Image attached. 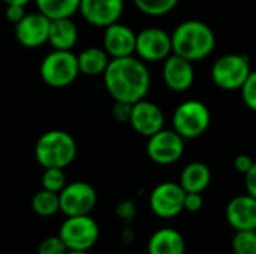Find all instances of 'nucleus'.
I'll list each match as a JSON object with an SVG mask.
<instances>
[{"label":"nucleus","instance_id":"obj_1","mask_svg":"<svg viewBox=\"0 0 256 254\" xmlns=\"http://www.w3.org/2000/svg\"><path fill=\"white\" fill-rule=\"evenodd\" d=\"M102 76L108 94L116 102L136 103L146 99L152 85L146 61L134 55L111 58Z\"/></svg>","mask_w":256,"mask_h":254},{"label":"nucleus","instance_id":"obj_2","mask_svg":"<svg viewBox=\"0 0 256 254\" xmlns=\"http://www.w3.org/2000/svg\"><path fill=\"white\" fill-rule=\"evenodd\" d=\"M171 43L174 54L194 63L207 58L213 52L216 36L208 24L198 19H188L174 28Z\"/></svg>","mask_w":256,"mask_h":254},{"label":"nucleus","instance_id":"obj_3","mask_svg":"<svg viewBox=\"0 0 256 254\" xmlns=\"http://www.w3.org/2000/svg\"><path fill=\"white\" fill-rule=\"evenodd\" d=\"M76 156V142L64 130H48L39 136L34 145V157L44 168L64 169Z\"/></svg>","mask_w":256,"mask_h":254},{"label":"nucleus","instance_id":"obj_4","mask_svg":"<svg viewBox=\"0 0 256 254\" xmlns=\"http://www.w3.org/2000/svg\"><path fill=\"white\" fill-rule=\"evenodd\" d=\"M210 123V109L201 100H186L172 114V127L184 141L202 136L208 130Z\"/></svg>","mask_w":256,"mask_h":254},{"label":"nucleus","instance_id":"obj_5","mask_svg":"<svg viewBox=\"0 0 256 254\" xmlns=\"http://www.w3.org/2000/svg\"><path fill=\"white\" fill-rule=\"evenodd\" d=\"M39 72L46 85L52 88L68 87L80 75L78 58L72 51L54 49L44 57Z\"/></svg>","mask_w":256,"mask_h":254},{"label":"nucleus","instance_id":"obj_6","mask_svg":"<svg viewBox=\"0 0 256 254\" xmlns=\"http://www.w3.org/2000/svg\"><path fill=\"white\" fill-rule=\"evenodd\" d=\"M99 225L90 214L66 217L58 231V237L66 249L80 252H88L93 249L99 240Z\"/></svg>","mask_w":256,"mask_h":254},{"label":"nucleus","instance_id":"obj_7","mask_svg":"<svg viewBox=\"0 0 256 254\" xmlns=\"http://www.w3.org/2000/svg\"><path fill=\"white\" fill-rule=\"evenodd\" d=\"M249 58L243 54H225L212 66L213 82L225 91H236L243 87L250 75Z\"/></svg>","mask_w":256,"mask_h":254},{"label":"nucleus","instance_id":"obj_8","mask_svg":"<svg viewBox=\"0 0 256 254\" xmlns=\"http://www.w3.org/2000/svg\"><path fill=\"white\" fill-rule=\"evenodd\" d=\"M184 196L186 192L178 183L164 181L152 190L148 205L156 217L171 220L184 211Z\"/></svg>","mask_w":256,"mask_h":254},{"label":"nucleus","instance_id":"obj_9","mask_svg":"<svg viewBox=\"0 0 256 254\" xmlns=\"http://www.w3.org/2000/svg\"><path fill=\"white\" fill-rule=\"evenodd\" d=\"M60 211L66 217L88 216L98 204V193L93 186L84 181H74L66 184L58 193Z\"/></svg>","mask_w":256,"mask_h":254},{"label":"nucleus","instance_id":"obj_10","mask_svg":"<svg viewBox=\"0 0 256 254\" xmlns=\"http://www.w3.org/2000/svg\"><path fill=\"white\" fill-rule=\"evenodd\" d=\"M146 150L152 162L162 166H168L183 157L184 139L174 129H162L148 138Z\"/></svg>","mask_w":256,"mask_h":254},{"label":"nucleus","instance_id":"obj_11","mask_svg":"<svg viewBox=\"0 0 256 254\" xmlns=\"http://www.w3.org/2000/svg\"><path fill=\"white\" fill-rule=\"evenodd\" d=\"M135 54L142 61H164L172 54L171 34L158 27H148L136 34Z\"/></svg>","mask_w":256,"mask_h":254},{"label":"nucleus","instance_id":"obj_12","mask_svg":"<svg viewBox=\"0 0 256 254\" xmlns=\"http://www.w3.org/2000/svg\"><path fill=\"white\" fill-rule=\"evenodd\" d=\"M124 10V0H81L78 12L94 27L105 28L118 22Z\"/></svg>","mask_w":256,"mask_h":254},{"label":"nucleus","instance_id":"obj_13","mask_svg":"<svg viewBox=\"0 0 256 254\" xmlns=\"http://www.w3.org/2000/svg\"><path fill=\"white\" fill-rule=\"evenodd\" d=\"M51 19L44 13L32 12L26 13L24 18L15 24V37L26 48H38L48 42Z\"/></svg>","mask_w":256,"mask_h":254},{"label":"nucleus","instance_id":"obj_14","mask_svg":"<svg viewBox=\"0 0 256 254\" xmlns=\"http://www.w3.org/2000/svg\"><path fill=\"white\" fill-rule=\"evenodd\" d=\"M129 124L138 135L150 138L152 135L164 129L165 115L156 103L142 99L132 105Z\"/></svg>","mask_w":256,"mask_h":254},{"label":"nucleus","instance_id":"obj_15","mask_svg":"<svg viewBox=\"0 0 256 254\" xmlns=\"http://www.w3.org/2000/svg\"><path fill=\"white\" fill-rule=\"evenodd\" d=\"M162 76L165 85L170 90L176 93H183L192 87L195 81V70L192 61L172 52L164 60Z\"/></svg>","mask_w":256,"mask_h":254},{"label":"nucleus","instance_id":"obj_16","mask_svg":"<svg viewBox=\"0 0 256 254\" xmlns=\"http://www.w3.org/2000/svg\"><path fill=\"white\" fill-rule=\"evenodd\" d=\"M136 33L126 24L114 22L105 27L104 31V49L111 58H122L135 54Z\"/></svg>","mask_w":256,"mask_h":254},{"label":"nucleus","instance_id":"obj_17","mask_svg":"<svg viewBox=\"0 0 256 254\" xmlns=\"http://www.w3.org/2000/svg\"><path fill=\"white\" fill-rule=\"evenodd\" d=\"M225 217L234 231H256V199L248 193L232 198L226 205Z\"/></svg>","mask_w":256,"mask_h":254},{"label":"nucleus","instance_id":"obj_18","mask_svg":"<svg viewBox=\"0 0 256 254\" xmlns=\"http://www.w3.org/2000/svg\"><path fill=\"white\" fill-rule=\"evenodd\" d=\"M147 254H186V240L174 228H162L152 234Z\"/></svg>","mask_w":256,"mask_h":254},{"label":"nucleus","instance_id":"obj_19","mask_svg":"<svg viewBox=\"0 0 256 254\" xmlns=\"http://www.w3.org/2000/svg\"><path fill=\"white\" fill-rule=\"evenodd\" d=\"M212 183V169L204 162L188 163L182 174L178 184L186 193H202Z\"/></svg>","mask_w":256,"mask_h":254},{"label":"nucleus","instance_id":"obj_20","mask_svg":"<svg viewBox=\"0 0 256 254\" xmlns=\"http://www.w3.org/2000/svg\"><path fill=\"white\" fill-rule=\"evenodd\" d=\"M78 42V27L72 18L51 19L48 31V43L54 49L70 51Z\"/></svg>","mask_w":256,"mask_h":254},{"label":"nucleus","instance_id":"obj_21","mask_svg":"<svg viewBox=\"0 0 256 254\" xmlns=\"http://www.w3.org/2000/svg\"><path fill=\"white\" fill-rule=\"evenodd\" d=\"M78 67L80 73H84L87 76H98L104 75L111 57L104 48L99 46H88L84 51H81L78 55Z\"/></svg>","mask_w":256,"mask_h":254},{"label":"nucleus","instance_id":"obj_22","mask_svg":"<svg viewBox=\"0 0 256 254\" xmlns=\"http://www.w3.org/2000/svg\"><path fill=\"white\" fill-rule=\"evenodd\" d=\"M40 13L50 19L57 18H72L80 9L81 0H33Z\"/></svg>","mask_w":256,"mask_h":254},{"label":"nucleus","instance_id":"obj_23","mask_svg":"<svg viewBox=\"0 0 256 254\" xmlns=\"http://www.w3.org/2000/svg\"><path fill=\"white\" fill-rule=\"evenodd\" d=\"M32 210L34 214L40 217H52L60 211V199L58 193L50 190H39L32 198Z\"/></svg>","mask_w":256,"mask_h":254},{"label":"nucleus","instance_id":"obj_24","mask_svg":"<svg viewBox=\"0 0 256 254\" xmlns=\"http://www.w3.org/2000/svg\"><path fill=\"white\" fill-rule=\"evenodd\" d=\"M180 0H134L135 6L148 16H164L170 13Z\"/></svg>","mask_w":256,"mask_h":254},{"label":"nucleus","instance_id":"obj_25","mask_svg":"<svg viewBox=\"0 0 256 254\" xmlns=\"http://www.w3.org/2000/svg\"><path fill=\"white\" fill-rule=\"evenodd\" d=\"M231 249L234 254H256V231H236Z\"/></svg>","mask_w":256,"mask_h":254},{"label":"nucleus","instance_id":"obj_26","mask_svg":"<svg viewBox=\"0 0 256 254\" xmlns=\"http://www.w3.org/2000/svg\"><path fill=\"white\" fill-rule=\"evenodd\" d=\"M40 183H42V189L54 192V193H60L63 190V187L68 184L63 169H58V168L45 169L42 174Z\"/></svg>","mask_w":256,"mask_h":254},{"label":"nucleus","instance_id":"obj_27","mask_svg":"<svg viewBox=\"0 0 256 254\" xmlns=\"http://www.w3.org/2000/svg\"><path fill=\"white\" fill-rule=\"evenodd\" d=\"M242 91V99L244 102V105L256 112V70H252L250 75L248 76L246 82L243 84V87L240 88Z\"/></svg>","mask_w":256,"mask_h":254},{"label":"nucleus","instance_id":"obj_28","mask_svg":"<svg viewBox=\"0 0 256 254\" xmlns=\"http://www.w3.org/2000/svg\"><path fill=\"white\" fill-rule=\"evenodd\" d=\"M68 249L60 240V237H48L42 240L38 246V254H66Z\"/></svg>","mask_w":256,"mask_h":254},{"label":"nucleus","instance_id":"obj_29","mask_svg":"<svg viewBox=\"0 0 256 254\" xmlns=\"http://www.w3.org/2000/svg\"><path fill=\"white\" fill-rule=\"evenodd\" d=\"M116 216L124 223V225H129L135 220L136 217V205L134 201L130 199H124L122 202L117 204L116 207Z\"/></svg>","mask_w":256,"mask_h":254},{"label":"nucleus","instance_id":"obj_30","mask_svg":"<svg viewBox=\"0 0 256 254\" xmlns=\"http://www.w3.org/2000/svg\"><path fill=\"white\" fill-rule=\"evenodd\" d=\"M132 105L126 102H116L112 106V117L118 123H129L130 114H132Z\"/></svg>","mask_w":256,"mask_h":254},{"label":"nucleus","instance_id":"obj_31","mask_svg":"<svg viewBox=\"0 0 256 254\" xmlns=\"http://www.w3.org/2000/svg\"><path fill=\"white\" fill-rule=\"evenodd\" d=\"M204 205L202 193H186L184 196V211L188 213H198Z\"/></svg>","mask_w":256,"mask_h":254},{"label":"nucleus","instance_id":"obj_32","mask_svg":"<svg viewBox=\"0 0 256 254\" xmlns=\"http://www.w3.org/2000/svg\"><path fill=\"white\" fill-rule=\"evenodd\" d=\"M24 7L26 6H21V4H6V12L4 13H6L8 21L12 22V24L20 22L24 18V15L27 13Z\"/></svg>","mask_w":256,"mask_h":254},{"label":"nucleus","instance_id":"obj_33","mask_svg":"<svg viewBox=\"0 0 256 254\" xmlns=\"http://www.w3.org/2000/svg\"><path fill=\"white\" fill-rule=\"evenodd\" d=\"M254 163H255V160H254L249 154H238V156L234 159V162H232V165H234L236 171H237V172H240L242 175L248 174V172H249V169L254 166Z\"/></svg>","mask_w":256,"mask_h":254},{"label":"nucleus","instance_id":"obj_34","mask_svg":"<svg viewBox=\"0 0 256 254\" xmlns=\"http://www.w3.org/2000/svg\"><path fill=\"white\" fill-rule=\"evenodd\" d=\"M244 187H246V193L256 199V162L249 169V172L244 174Z\"/></svg>","mask_w":256,"mask_h":254},{"label":"nucleus","instance_id":"obj_35","mask_svg":"<svg viewBox=\"0 0 256 254\" xmlns=\"http://www.w3.org/2000/svg\"><path fill=\"white\" fill-rule=\"evenodd\" d=\"M120 238H122V243H123V244L129 246V244H132V243L135 241V232H134L129 226H126V228L122 231Z\"/></svg>","mask_w":256,"mask_h":254},{"label":"nucleus","instance_id":"obj_36","mask_svg":"<svg viewBox=\"0 0 256 254\" xmlns=\"http://www.w3.org/2000/svg\"><path fill=\"white\" fill-rule=\"evenodd\" d=\"M6 4H21V6H27L30 1L33 0H3Z\"/></svg>","mask_w":256,"mask_h":254},{"label":"nucleus","instance_id":"obj_37","mask_svg":"<svg viewBox=\"0 0 256 254\" xmlns=\"http://www.w3.org/2000/svg\"><path fill=\"white\" fill-rule=\"evenodd\" d=\"M66 254H88V252H80V250H68Z\"/></svg>","mask_w":256,"mask_h":254},{"label":"nucleus","instance_id":"obj_38","mask_svg":"<svg viewBox=\"0 0 256 254\" xmlns=\"http://www.w3.org/2000/svg\"><path fill=\"white\" fill-rule=\"evenodd\" d=\"M128 254H134V253H128Z\"/></svg>","mask_w":256,"mask_h":254}]
</instances>
